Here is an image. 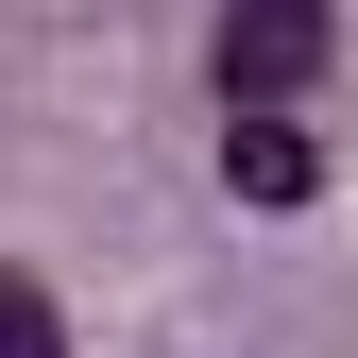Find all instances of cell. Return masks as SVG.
Masks as SVG:
<instances>
[{
  "label": "cell",
  "instance_id": "obj_1",
  "mask_svg": "<svg viewBox=\"0 0 358 358\" xmlns=\"http://www.w3.org/2000/svg\"><path fill=\"white\" fill-rule=\"evenodd\" d=\"M205 69H222V103H307V85L341 69V0H222Z\"/></svg>",
  "mask_w": 358,
  "mask_h": 358
},
{
  "label": "cell",
  "instance_id": "obj_2",
  "mask_svg": "<svg viewBox=\"0 0 358 358\" xmlns=\"http://www.w3.org/2000/svg\"><path fill=\"white\" fill-rule=\"evenodd\" d=\"M222 188H239V205H307V188H324L307 103H222Z\"/></svg>",
  "mask_w": 358,
  "mask_h": 358
},
{
  "label": "cell",
  "instance_id": "obj_3",
  "mask_svg": "<svg viewBox=\"0 0 358 358\" xmlns=\"http://www.w3.org/2000/svg\"><path fill=\"white\" fill-rule=\"evenodd\" d=\"M0 358H69V307L34 290V273H0Z\"/></svg>",
  "mask_w": 358,
  "mask_h": 358
}]
</instances>
